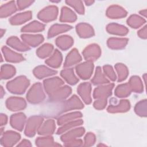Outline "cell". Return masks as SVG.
Instances as JSON below:
<instances>
[{
	"instance_id": "cell-25",
	"label": "cell",
	"mask_w": 147,
	"mask_h": 147,
	"mask_svg": "<svg viewBox=\"0 0 147 147\" xmlns=\"http://www.w3.org/2000/svg\"><path fill=\"white\" fill-rule=\"evenodd\" d=\"M106 30L109 33L119 36H125L129 32L127 28L115 23L109 24L106 27Z\"/></svg>"
},
{
	"instance_id": "cell-15",
	"label": "cell",
	"mask_w": 147,
	"mask_h": 147,
	"mask_svg": "<svg viewBox=\"0 0 147 147\" xmlns=\"http://www.w3.org/2000/svg\"><path fill=\"white\" fill-rule=\"evenodd\" d=\"M21 38L27 45L33 47L38 46L44 41V37L41 34H23L21 35Z\"/></svg>"
},
{
	"instance_id": "cell-23",
	"label": "cell",
	"mask_w": 147,
	"mask_h": 147,
	"mask_svg": "<svg viewBox=\"0 0 147 147\" xmlns=\"http://www.w3.org/2000/svg\"><path fill=\"white\" fill-rule=\"evenodd\" d=\"M85 130L83 127H78L73 129L67 133L64 134L61 137V140L64 142L69 141L72 140L76 139V138L82 136L84 133Z\"/></svg>"
},
{
	"instance_id": "cell-52",
	"label": "cell",
	"mask_w": 147,
	"mask_h": 147,
	"mask_svg": "<svg viewBox=\"0 0 147 147\" xmlns=\"http://www.w3.org/2000/svg\"><path fill=\"white\" fill-rule=\"evenodd\" d=\"M137 34L141 38H144V39L146 38V26H145L141 29H140L138 32Z\"/></svg>"
},
{
	"instance_id": "cell-34",
	"label": "cell",
	"mask_w": 147,
	"mask_h": 147,
	"mask_svg": "<svg viewBox=\"0 0 147 147\" xmlns=\"http://www.w3.org/2000/svg\"><path fill=\"white\" fill-rule=\"evenodd\" d=\"M17 10V7L14 1H10L1 7L0 14L1 17H6L12 14Z\"/></svg>"
},
{
	"instance_id": "cell-4",
	"label": "cell",
	"mask_w": 147,
	"mask_h": 147,
	"mask_svg": "<svg viewBox=\"0 0 147 147\" xmlns=\"http://www.w3.org/2000/svg\"><path fill=\"white\" fill-rule=\"evenodd\" d=\"M44 121L41 116H33L30 117L26 123L25 134L28 137H33L38 130Z\"/></svg>"
},
{
	"instance_id": "cell-17",
	"label": "cell",
	"mask_w": 147,
	"mask_h": 147,
	"mask_svg": "<svg viewBox=\"0 0 147 147\" xmlns=\"http://www.w3.org/2000/svg\"><path fill=\"white\" fill-rule=\"evenodd\" d=\"M26 116L23 113H17L13 114L10 117L11 126L19 131H22L24 129Z\"/></svg>"
},
{
	"instance_id": "cell-19",
	"label": "cell",
	"mask_w": 147,
	"mask_h": 147,
	"mask_svg": "<svg viewBox=\"0 0 147 147\" xmlns=\"http://www.w3.org/2000/svg\"><path fill=\"white\" fill-rule=\"evenodd\" d=\"M2 51L4 55V57L6 60L7 61L12 63H18L24 60V57L21 54H18L15 52H13L6 47H3L2 48Z\"/></svg>"
},
{
	"instance_id": "cell-49",
	"label": "cell",
	"mask_w": 147,
	"mask_h": 147,
	"mask_svg": "<svg viewBox=\"0 0 147 147\" xmlns=\"http://www.w3.org/2000/svg\"><path fill=\"white\" fill-rule=\"evenodd\" d=\"M107 104V99H98L94 102V107L98 110L103 109Z\"/></svg>"
},
{
	"instance_id": "cell-1",
	"label": "cell",
	"mask_w": 147,
	"mask_h": 147,
	"mask_svg": "<svg viewBox=\"0 0 147 147\" xmlns=\"http://www.w3.org/2000/svg\"><path fill=\"white\" fill-rule=\"evenodd\" d=\"M84 105L79 98L75 95L72 96L69 99L61 101V103L56 105L55 109H53L51 113L48 114V117H56L58 115L72 110L81 109Z\"/></svg>"
},
{
	"instance_id": "cell-41",
	"label": "cell",
	"mask_w": 147,
	"mask_h": 147,
	"mask_svg": "<svg viewBox=\"0 0 147 147\" xmlns=\"http://www.w3.org/2000/svg\"><path fill=\"white\" fill-rule=\"evenodd\" d=\"M53 49V47L50 44H45L40 47L36 51L37 55L42 59L45 58L51 54Z\"/></svg>"
},
{
	"instance_id": "cell-27",
	"label": "cell",
	"mask_w": 147,
	"mask_h": 147,
	"mask_svg": "<svg viewBox=\"0 0 147 147\" xmlns=\"http://www.w3.org/2000/svg\"><path fill=\"white\" fill-rule=\"evenodd\" d=\"M72 26L66 24H54L49 29L48 37L51 38L60 33L67 32L72 29Z\"/></svg>"
},
{
	"instance_id": "cell-56",
	"label": "cell",
	"mask_w": 147,
	"mask_h": 147,
	"mask_svg": "<svg viewBox=\"0 0 147 147\" xmlns=\"http://www.w3.org/2000/svg\"><path fill=\"white\" fill-rule=\"evenodd\" d=\"M84 2H85V3H86V4L87 5H92V4L94 2V1H84Z\"/></svg>"
},
{
	"instance_id": "cell-54",
	"label": "cell",
	"mask_w": 147,
	"mask_h": 147,
	"mask_svg": "<svg viewBox=\"0 0 147 147\" xmlns=\"http://www.w3.org/2000/svg\"><path fill=\"white\" fill-rule=\"evenodd\" d=\"M7 121V117L5 114H1V125H6Z\"/></svg>"
},
{
	"instance_id": "cell-21",
	"label": "cell",
	"mask_w": 147,
	"mask_h": 147,
	"mask_svg": "<svg viewBox=\"0 0 147 147\" xmlns=\"http://www.w3.org/2000/svg\"><path fill=\"white\" fill-rule=\"evenodd\" d=\"M82 60V57L79 55L78 51L74 48L72 49L66 57L64 67H69L73 65H75Z\"/></svg>"
},
{
	"instance_id": "cell-38",
	"label": "cell",
	"mask_w": 147,
	"mask_h": 147,
	"mask_svg": "<svg viewBox=\"0 0 147 147\" xmlns=\"http://www.w3.org/2000/svg\"><path fill=\"white\" fill-rule=\"evenodd\" d=\"M91 82L94 85L109 83V80L106 78L104 74L102 73L101 68L99 67H96L95 74L94 78L91 80Z\"/></svg>"
},
{
	"instance_id": "cell-3",
	"label": "cell",
	"mask_w": 147,
	"mask_h": 147,
	"mask_svg": "<svg viewBox=\"0 0 147 147\" xmlns=\"http://www.w3.org/2000/svg\"><path fill=\"white\" fill-rule=\"evenodd\" d=\"M45 98L42 84L40 83L34 84L28 91L26 95L28 101L31 103H38Z\"/></svg>"
},
{
	"instance_id": "cell-28",
	"label": "cell",
	"mask_w": 147,
	"mask_h": 147,
	"mask_svg": "<svg viewBox=\"0 0 147 147\" xmlns=\"http://www.w3.org/2000/svg\"><path fill=\"white\" fill-rule=\"evenodd\" d=\"M74 44V40L71 36L64 35L57 37L56 40V45L62 50H67Z\"/></svg>"
},
{
	"instance_id": "cell-37",
	"label": "cell",
	"mask_w": 147,
	"mask_h": 147,
	"mask_svg": "<svg viewBox=\"0 0 147 147\" xmlns=\"http://www.w3.org/2000/svg\"><path fill=\"white\" fill-rule=\"evenodd\" d=\"M131 91L129 83H125L118 85L115 90L114 94L118 98H125L128 96Z\"/></svg>"
},
{
	"instance_id": "cell-47",
	"label": "cell",
	"mask_w": 147,
	"mask_h": 147,
	"mask_svg": "<svg viewBox=\"0 0 147 147\" xmlns=\"http://www.w3.org/2000/svg\"><path fill=\"white\" fill-rule=\"evenodd\" d=\"M103 71L105 74L111 80L115 81L117 79L115 72L111 66L109 65H106L103 66Z\"/></svg>"
},
{
	"instance_id": "cell-53",
	"label": "cell",
	"mask_w": 147,
	"mask_h": 147,
	"mask_svg": "<svg viewBox=\"0 0 147 147\" xmlns=\"http://www.w3.org/2000/svg\"><path fill=\"white\" fill-rule=\"evenodd\" d=\"M17 146H31L32 145L29 140L24 139L19 144H18Z\"/></svg>"
},
{
	"instance_id": "cell-12",
	"label": "cell",
	"mask_w": 147,
	"mask_h": 147,
	"mask_svg": "<svg viewBox=\"0 0 147 147\" xmlns=\"http://www.w3.org/2000/svg\"><path fill=\"white\" fill-rule=\"evenodd\" d=\"M77 91L78 93L86 104H90L91 103V86L90 83L84 82L80 84L78 87Z\"/></svg>"
},
{
	"instance_id": "cell-20",
	"label": "cell",
	"mask_w": 147,
	"mask_h": 147,
	"mask_svg": "<svg viewBox=\"0 0 147 147\" xmlns=\"http://www.w3.org/2000/svg\"><path fill=\"white\" fill-rule=\"evenodd\" d=\"M56 128L55 122L53 119H49L47 120L38 129L37 133L40 135L49 136L53 134Z\"/></svg>"
},
{
	"instance_id": "cell-43",
	"label": "cell",
	"mask_w": 147,
	"mask_h": 147,
	"mask_svg": "<svg viewBox=\"0 0 147 147\" xmlns=\"http://www.w3.org/2000/svg\"><path fill=\"white\" fill-rule=\"evenodd\" d=\"M115 68L118 74V82H122L125 80L129 74L127 68L123 64L118 63L115 65Z\"/></svg>"
},
{
	"instance_id": "cell-9",
	"label": "cell",
	"mask_w": 147,
	"mask_h": 147,
	"mask_svg": "<svg viewBox=\"0 0 147 147\" xmlns=\"http://www.w3.org/2000/svg\"><path fill=\"white\" fill-rule=\"evenodd\" d=\"M6 105L7 108L10 110L16 111L24 109L26 106V103L25 100L22 98L12 96L6 100Z\"/></svg>"
},
{
	"instance_id": "cell-2",
	"label": "cell",
	"mask_w": 147,
	"mask_h": 147,
	"mask_svg": "<svg viewBox=\"0 0 147 147\" xmlns=\"http://www.w3.org/2000/svg\"><path fill=\"white\" fill-rule=\"evenodd\" d=\"M30 83L24 76H20L7 82L6 88L10 92L16 94H22L25 92Z\"/></svg>"
},
{
	"instance_id": "cell-36",
	"label": "cell",
	"mask_w": 147,
	"mask_h": 147,
	"mask_svg": "<svg viewBox=\"0 0 147 147\" xmlns=\"http://www.w3.org/2000/svg\"><path fill=\"white\" fill-rule=\"evenodd\" d=\"M45 29V25L38 21H34L21 29V31L23 32H38L42 31Z\"/></svg>"
},
{
	"instance_id": "cell-6",
	"label": "cell",
	"mask_w": 147,
	"mask_h": 147,
	"mask_svg": "<svg viewBox=\"0 0 147 147\" xmlns=\"http://www.w3.org/2000/svg\"><path fill=\"white\" fill-rule=\"evenodd\" d=\"M94 64L92 61H87L78 64L76 67V71L78 75L82 79H89L93 71Z\"/></svg>"
},
{
	"instance_id": "cell-46",
	"label": "cell",
	"mask_w": 147,
	"mask_h": 147,
	"mask_svg": "<svg viewBox=\"0 0 147 147\" xmlns=\"http://www.w3.org/2000/svg\"><path fill=\"white\" fill-rule=\"evenodd\" d=\"M66 3L72 7L80 14H83L84 13L83 2L80 1H66Z\"/></svg>"
},
{
	"instance_id": "cell-16",
	"label": "cell",
	"mask_w": 147,
	"mask_h": 147,
	"mask_svg": "<svg viewBox=\"0 0 147 147\" xmlns=\"http://www.w3.org/2000/svg\"><path fill=\"white\" fill-rule=\"evenodd\" d=\"M106 15L109 18L118 19L125 17L127 15V11L119 6L112 5L107 9Z\"/></svg>"
},
{
	"instance_id": "cell-55",
	"label": "cell",
	"mask_w": 147,
	"mask_h": 147,
	"mask_svg": "<svg viewBox=\"0 0 147 147\" xmlns=\"http://www.w3.org/2000/svg\"><path fill=\"white\" fill-rule=\"evenodd\" d=\"M140 13L141 15H142V16L146 17V10L145 9V10H141V11H140Z\"/></svg>"
},
{
	"instance_id": "cell-18",
	"label": "cell",
	"mask_w": 147,
	"mask_h": 147,
	"mask_svg": "<svg viewBox=\"0 0 147 147\" xmlns=\"http://www.w3.org/2000/svg\"><path fill=\"white\" fill-rule=\"evenodd\" d=\"M78 34L82 38H88L94 35V31L91 26L86 23H80L76 26Z\"/></svg>"
},
{
	"instance_id": "cell-48",
	"label": "cell",
	"mask_w": 147,
	"mask_h": 147,
	"mask_svg": "<svg viewBox=\"0 0 147 147\" xmlns=\"http://www.w3.org/2000/svg\"><path fill=\"white\" fill-rule=\"evenodd\" d=\"M96 141L95 136L92 133H88L84 137V146H90L93 145Z\"/></svg>"
},
{
	"instance_id": "cell-32",
	"label": "cell",
	"mask_w": 147,
	"mask_h": 147,
	"mask_svg": "<svg viewBox=\"0 0 147 147\" xmlns=\"http://www.w3.org/2000/svg\"><path fill=\"white\" fill-rule=\"evenodd\" d=\"M63 78L69 84L74 85L79 82L78 78L75 76L72 68H67L62 70L60 72Z\"/></svg>"
},
{
	"instance_id": "cell-50",
	"label": "cell",
	"mask_w": 147,
	"mask_h": 147,
	"mask_svg": "<svg viewBox=\"0 0 147 147\" xmlns=\"http://www.w3.org/2000/svg\"><path fill=\"white\" fill-rule=\"evenodd\" d=\"M83 145V141L80 139H75L64 142V145L67 146H80Z\"/></svg>"
},
{
	"instance_id": "cell-30",
	"label": "cell",
	"mask_w": 147,
	"mask_h": 147,
	"mask_svg": "<svg viewBox=\"0 0 147 147\" xmlns=\"http://www.w3.org/2000/svg\"><path fill=\"white\" fill-rule=\"evenodd\" d=\"M127 41V38L112 37L107 40V45L109 48L113 49H120L126 46Z\"/></svg>"
},
{
	"instance_id": "cell-13",
	"label": "cell",
	"mask_w": 147,
	"mask_h": 147,
	"mask_svg": "<svg viewBox=\"0 0 147 147\" xmlns=\"http://www.w3.org/2000/svg\"><path fill=\"white\" fill-rule=\"evenodd\" d=\"M114 87V84L110 83L107 85L100 86L96 87L93 93V96L95 99H105L111 95L112 90Z\"/></svg>"
},
{
	"instance_id": "cell-57",
	"label": "cell",
	"mask_w": 147,
	"mask_h": 147,
	"mask_svg": "<svg viewBox=\"0 0 147 147\" xmlns=\"http://www.w3.org/2000/svg\"><path fill=\"white\" fill-rule=\"evenodd\" d=\"M3 94H5V92L3 91V89L2 87H1V98L3 97Z\"/></svg>"
},
{
	"instance_id": "cell-51",
	"label": "cell",
	"mask_w": 147,
	"mask_h": 147,
	"mask_svg": "<svg viewBox=\"0 0 147 147\" xmlns=\"http://www.w3.org/2000/svg\"><path fill=\"white\" fill-rule=\"evenodd\" d=\"M33 1H18L17 2V6L19 10H22L28 7L32 3H33Z\"/></svg>"
},
{
	"instance_id": "cell-29",
	"label": "cell",
	"mask_w": 147,
	"mask_h": 147,
	"mask_svg": "<svg viewBox=\"0 0 147 147\" xmlns=\"http://www.w3.org/2000/svg\"><path fill=\"white\" fill-rule=\"evenodd\" d=\"M75 13L67 7H63L61 11L60 21L63 22H73L76 20Z\"/></svg>"
},
{
	"instance_id": "cell-11",
	"label": "cell",
	"mask_w": 147,
	"mask_h": 147,
	"mask_svg": "<svg viewBox=\"0 0 147 147\" xmlns=\"http://www.w3.org/2000/svg\"><path fill=\"white\" fill-rule=\"evenodd\" d=\"M20 134L13 131H7L4 133L1 139V144L3 146H12L20 139Z\"/></svg>"
},
{
	"instance_id": "cell-14",
	"label": "cell",
	"mask_w": 147,
	"mask_h": 147,
	"mask_svg": "<svg viewBox=\"0 0 147 147\" xmlns=\"http://www.w3.org/2000/svg\"><path fill=\"white\" fill-rule=\"evenodd\" d=\"M111 103L107 107V111L109 113H123L127 111L130 108V103L127 100H121L117 103H115L114 102Z\"/></svg>"
},
{
	"instance_id": "cell-31",
	"label": "cell",
	"mask_w": 147,
	"mask_h": 147,
	"mask_svg": "<svg viewBox=\"0 0 147 147\" xmlns=\"http://www.w3.org/2000/svg\"><path fill=\"white\" fill-rule=\"evenodd\" d=\"M61 61L62 55L57 49H56L53 55L49 59H47L45 62L49 66L54 68H56L60 66Z\"/></svg>"
},
{
	"instance_id": "cell-39",
	"label": "cell",
	"mask_w": 147,
	"mask_h": 147,
	"mask_svg": "<svg viewBox=\"0 0 147 147\" xmlns=\"http://www.w3.org/2000/svg\"><path fill=\"white\" fill-rule=\"evenodd\" d=\"M36 145L37 146H60V144L55 142L53 137L51 136L38 137L36 140Z\"/></svg>"
},
{
	"instance_id": "cell-22",
	"label": "cell",
	"mask_w": 147,
	"mask_h": 147,
	"mask_svg": "<svg viewBox=\"0 0 147 147\" xmlns=\"http://www.w3.org/2000/svg\"><path fill=\"white\" fill-rule=\"evenodd\" d=\"M57 71L44 65H39L33 70V74L38 79H42L57 74Z\"/></svg>"
},
{
	"instance_id": "cell-44",
	"label": "cell",
	"mask_w": 147,
	"mask_h": 147,
	"mask_svg": "<svg viewBox=\"0 0 147 147\" xmlns=\"http://www.w3.org/2000/svg\"><path fill=\"white\" fill-rule=\"evenodd\" d=\"M83 122L82 119H76V120L69 122L68 123H66L63 125V126L57 130V134H62L64 132L72 129V127H76L78 126L82 125L83 123Z\"/></svg>"
},
{
	"instance_id": "cell-7",
	"label": "cell",
	"mask_w": 147,
	"mask_h": 147,
	"mask_svg": "<svg viewBox=\"0 0 147 147\" xmlns=\"http://www.w3.org/2000/svg\"><path fill=\"white\" fill-rule=\"evenodd\" d=\"M64 84V82L59 77H53L44 80V86L47 94L51 95Z\"/></svg>"
},
{
	"instance_id": "cell-5",
	"label": "cell",
	"mask_w": 147,
	"mask_h": 147,
	"mask_svg": "<svg viewBox=\"0 0 147 147\" xmlns=\"http://www.w3.org/2000/svg\"><path fill=\"white\" fill-rule=\"evenodd\" d=\"M58 9L55 6H49L41 10L37 14V17L45 22L52 21L56 19Z\"/></svg>"
},
{
	"instance_id": "cell-58",
	"label": "cell",
	"mask_w": 147,
	"mask_h": 147,
	"mask_svg": "<svg viewBox=\"0 0 147 147\" xmlns=\"http://www.w3.org/2000/svg\"><path fill=\"white\" fill-rule=\"evenodd\" d=\"M5 30H3V29L1 30V37H2L3 34L5 33Z\"/></svg>"
},
{
	"instance_id": "cell-42",
	"label": "cell",
	"mask_w": 147,
	"mask_h": 147,
	"mask_svg": "<svg viewBox=\"0 0 147 147\" xmlns=\"http://www.w3.org/2000/svg\"><path fill=\"white\" fill-rule=\"evenodd\" d=\"M16 73L15 68L9 64H4L2 65L1 69V79H9L13 77Z\"/></svg>"
},
{
	"instance_id": "cell-24",
	"label": "cell",
	"mask_w": 147,
	"mask_h": 147,
	"mask_svg": "<svg viewBox=\"0 0 147 147\" xmlns=\"http://www.w3.org/2000/svg\"><path fill=\"white\" fill-rule=\"evenodd\" d=\"M6 44L13 48L19 51H26L30 49V48L25 43L21 42L19 38L16 36H12L9 38L6 41Z\"/></svg>"
},
{
	"instance_id": "cell-26",
	"label": "cell",
	"mask_w": 147,
	"mask_h": 147,
	"mask_svg": "<svg viewBox=\"0 0 147 147\" xmlns=\"http://www.w3.org/2000/svg\"><path fill=\"white\" fill-rule=\"evenodd\" d=\"M32 16V12L28 11L13 16L9 20V21L12 25H21L30 20Z\"/></svg>"
},
{
	"instance_id": "cell-35",
	"label": "cell",
	"mask_w": 147,
	"mask_h": 147,
	"mask_svg": "<svg viewBox=\"0 0 147 147\" xmlns=\"http://www.w3.org/2000/svg\"><path fill=\"white\" fill-rule=\"evenodd\" d=\"M128 83L132 91L137 93H141L143 91V84L138 76H131Z\"/></svg>"
},
{
	"instance_id": "cell-40",
	"label": "cell",
	"mask_w": 147,
	"mask_h": 147,
	"mask_svg": "<svg viewBox=\"0 0 147 147\" xmlns=\"http://www.w3.org/2000/svg\"><path fill=\"white\" fill-rule=\"evenodd\" d=\"M145 22L146 21L145 19L136 14L130 16L129 18L127 20V23L128 25L135 29L138 28L144 23H145Z\"/></svg>"
},
{
	"instance_id": "cell-45",
	"label": "cell",
	"mask_w": 147,
	"mask_h": 147,
	"mask_svg": "<svg viewBox=\"0 0 147 147\" xmlns=\"http://www.w3.org/2000/svg\"><path fill=\"white\" fill-rule=\"evenodd\" d=\"M134 111L138 115L145 117L146 116V100L144 99L138 102L134 107Z\"/></svg>"
},
{
	"instance_id": "cell-8",
	"label": "cell",
	"mask_w": 147,
	"mask_h": 147,
	"mask_svg": "<svg viewBox=\"0 0 147 147\" xmlns=\"http://www.w3.org/2000/svg\"><path fill=\"white\" fill-rule=\"evenodd\" d=\"M71 88L68 86L60 87L53 94L49 95V101L51 102H58L63 101L71 93Z\"/></svg>"
},
{
	"instance_id": "cell-10",
	"label": "cell",
	"mask_w": 147,
	"mask_h": 147,
	"mask_svg": "<svg viewBox=\"0 0 147 147\" xmlns=\"http://www.w3.org/2000/svg\"><path fill=\"white\" fill-rule=\"evenodd\" d=\"M101 54L100 47L95 44L88 45L83 51V55L87 61L96 60Z\"/></svg>"
},
{
	"instance_id": "cell-33",
	"label": "cell",
	"mask_w": 147,
	"mask_h": 147,
	"mask_svg": "<svg viewBox=\"0 0 147 147\" xmlns=\"http://www.w3.org/2000/svg\"><path fill=\"white\" fill-rule=\"evenodd\" d=\"M82 117V114L79 111H75L71 113H68L60 117L57 119V124L59 125H63L66 123L72 121L73 120H76V119H79Z\"/></svg>"
}]
</instances>
